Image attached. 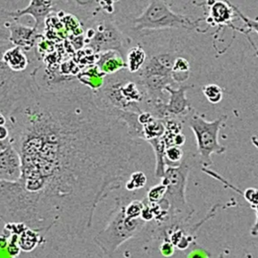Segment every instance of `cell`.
I'll return each mask as SVG.
<instances>
[{
	"label": "cell",
	"mask_w": 258,
	"mask_h": 258,
	"mask_svg": "<svg viewBox=\"0 0 258 258\" xmlns=\"http://www.w3.org/2000/svg\"><path fill=\"white\" fill-rule=\"evenodd\" d=\"M253 210H254L255 212H256V220H255L254 224L250 229V235L252 236H256L258 235V207L253 208Z\"/></svg>",
	"instance_id": "29"
},
{
	"label": "cell",
	"mask_w": 258,
	"mask_h": 258,
	"mask_svg": "<svg viewBox=\"0 0 258 258\" xmlns=\"http://www.w3.org/2000/svg\"><path fill=\"white\" fill-rule=\"evenodd\" d=\"M43 87L34 80L6 113L20 154L31 227L79 238L99 204L140 170L143 141L77 80Z\"/></svg>",
	"instance_id": "1"
},
{
	"label": "cell",
	"mask_w": 258,
	"mask_h": 258,
	"mask_svg": "<svg viewBox=\"0 0 258 258\" xmlns=\"http://www.w3.org/2000/svg\"><path fill=\"white\" fill-rule=\"evenodd\" d=\"M2 26H5L8 30L10 34L7 40H8L10 46L22 48L26 52L34 49L37 46L38 40L43 37L42 34L34 28V27L31 28L26 26L19 23V21L13 19L2 22Z\"/></svg>",
	"instance_id": "10"
},
{
	"label": "cell",
	"mask_w": 258,
	"mask_h": 258,
	"mask_svg": "<svg viewBox=\"0 0 258 258\" xmlns=\"http://www.w3.org/2000/svg\"><path fill=\"white\" fill-rule=\"evenodd\" d=\"M184 152L181 147L170 146L165 152L166 167H176L183 161Z\"/></svg>",
	"instance_id": "23"
},
{
	"label": "cell",
	"mask_w": 258,
	"mask_h": 258,
	"mask_svg": "<svg viewBox=\"0 0 258 258\" xmlns=\"http://www.w3.org/2000/svg\"><path fill=\"white\" fill-rule=\"evenodd\" d=\"M187 258H210V254L207 250L198 248L190 252Z\"/></svg>",
	"instance_id": "27"
},
{
	"label": "cell",
	"mask_w": 258,
	"mask_h": 258,
	"mask_svg": "<svg viewBox=\"0 0 258 258\" xmlns=\"http://www.w3.org/2000/svg\"><path fill=\"white\" fill-rule=\"evenodd\" d=\"M218 258H226V255H225V252H222L219 254Z\"/></svg>",
	"instance_id": "31"
},
{
	"label": "cell",
	"mask_w": 258,
	"mask_h": 258,
	"mask_svg": "<svg viewBox=\"0 0 258 258\" xmlns=\"http://www.w3.org/2000/svg\"><path fill=\"white\" fill-rule=\"evenodd\" d=\"M148 177L143 170H137L131 173L125 182L124 188L129 192L140 191L146 187Z\"/></svg>",
	"instance_id": "21"
},
{
	"label": "cell",
	"mask_w": 258,
	"mask_h": 258,
	"mask_svg": "<svg viewBox=\"0 0 258 258\" xmlns=\"http://www.w3.org/2000/svg\"><path fill=\"white\" fill-rule=\"evenodd\" d=\"M1 63L12 72L23 73L29 67L31 61L23 49L14 46L1 52Z\"/></svg>",
	"instance_id": "14"
},
{
	"label": "cell",
	"mask_w": 258,
	"mask_h": 258,
	"mask_svg": "<svg viewBox=\"0 0 258 258\" xmlns=\"http://www.w3.org/2000/svg\"><path fill=\"white\" fill-rule=\"evenodd\" d=\"M202 19L192 20L190 18L173 12L165 1L153 0L145 7L141 14L130 21L131 31L127 33L135 37L144 32H155L166 29H197Z\"/></svg>",
	"instance_id": "4"
},
{
	"label": "cell",
	"mask_w": 258,
	"mask_h": 258,
	"mask_svg": "<svg viewBox=\"0 0 258 258\" xmlns=\"http://www.w3.org/2000/svg\"><path fill=\"white\" fill-rule=\"evenodd\" d=\"M111 15L102 13L93 17L91 25L87 30V46L94 54L107 51H117L125 58L132 46L133 40L125 34Z\"/></svg>",
	"instance_id": "5"
},
{
	"label": "cell",
	"mask_w": 258,
	"mask_h": 258,
	"mask_svg": "<svg viewBox=\"0 0 258 258\" xmlns=\"http://www.w3.org/2000/svg\"><path fill=\"white\" fill-rule=\"evenodd\" d=\"M46 242L47 241L40 232L29 227H27L19 235V246L22 251H33Z\"/></svg>",
	"instance_id": "16"
},
{
	"label": "cell",
	"mask_w": 258,
	"mask_h": 258,
	"mask_svg": "<svg viewBox=\"0 0 258 258\" xmlns=\"http://www.w3.org/2000/svg\"><path fill=\"white\" fill-rule=\"evenodd\" d=\"M167 187L164 184L160 183L151 187L146 192V199L149 203H159L165 197Z\"/></svg>",
	"instance_id": "24"
},
{
	"label": "cell",
	"mask_w": 258,
	"mask_h": 258,
	"mask_svg": "<svg viewBox=\"0 0 258 258\" xmlns=\"http://www.w3.org/2000/svg\"><path fill=\"white\" fill-rule=\"evenodd\" d=\"M165 133L164 120L154 118L152 121L143 126V141H150L161 138Z\"/></svg>",
	"instance_id": "19"
},
{
	"label": "cell",
	"mask_w": 258,
	"mask_h": 258,
	"mask_svg": "<svg viewBox=\"0 0 258 258\" xmlns=\"http://www.w3.org/2000/svg\"><path fill=\"white\" fill-rule=\"evenodd\" d=\"M127 198L117 199V206L108 224L95 235V244L105 254L111 256L123 243L141 233L148 223L142 218L134 219L126 215L125 208Z\"/></svg>",
	"instance_id": "3"
},
{
	"label": "cell",
	"mask_w": 258,
	"mask_h": 258,
	"mask_svg": "<svg viewBox=\"0 0 258 258\" xmlns=\"http://www.w3.org/2000/svg\"><path fill=\"white\" fill-rule=\"evenodd\" d=\"M202 93L210 103L217 105L223 99V89L217 84H210L202 87Z\"/></svg>",
	"instance_id": "22"
},
{
	"label": "cell",
	"mask_w": 258,
	"mask_h": 258,
	"mask_svg": "<svg viewBox=\"0 0 258 258\" xmlns=\"http://www.w3.org/2000/svg\"><path fill=\"white\" fill-rule=\"evenodd\" d=\"M159 250L161 255L164 257H171L174 254L176 247L169 240H163L161 245L159 246Z\"/></svg>",
	"instance_id": "26"
},
{
	"label": "cell",
	"mask_w": 258,
	"mask_h": 258,
	"mask_svg": "<svg viewBox=\"0 0 258 258\" xmlns=\"http://www.w3.org/2000/svg\"><path fill=\"white\" fill-rule=\"evenodd\" d=\"M190 167L185 160L176 167H167L161 182L167 187L164 199L170 207L169 226L182 225L188 221L192 215L193 210L190 209L185 199L188 176Z\"/></svg>",
	"instance_id": "6"
},
{
	"label": "cell",
	"mask_w": 258,
	"mask_h": 258,
	"mask_svg": "<svg viewBox=\"0 0 258 258\" xmlns=\"http://www.w3.org/2000/svg\"><path fill=\"white\" fill-rule=\"evenodd\" d=\"M10 137V131L7 125L0 126V140H5Z\"/></svg>",
	"instance_id": "28"
},
{
	"label": "cell",
	"mask_w": 258,
	"mask_h": 258,
	"mask_svg": "<svg viewBox=\"0 0 258 258\" xmlns=\"http://www.w3.org/2000/svg\"><path fill=\"white\" fill-rule=\"evenodd\" d=\"M227 118L224 114L212 121H208L203 116L194 113L188 119V126L196 138L198 152L204 168L213 165V154L221 155L226 152V147L219 142V134Z\"/></svg>",
	"instance_id": "7"
},
{
	"label": "cell",
	"mask_w": 258,
	"mask_h": 258,
	"mask_svg": "<svg viewBox=\"0 0 258 258\" xmlns=\"http://www.w3.org/2000/svg\"><path fill=\"white\" fill-rule=\"evenodd\" d=\"M56 1H44V0H32L26 8L10 11L1 7V16L19 21L25 16H31L34 20V28L42 34L44 28L45 22L48 16L56 11L58 6Z\"/></svg>",
	"instance_id": "8"
},
{
	"label": "cell",
	"mask_w": 258,
	"mask_h": 258,
	"mask_svg": "<svg viewBox=\"0 0 258 258\" xmlns=\"http://www.w3.org/2000/svg\"><path fill=\"white\" fill-rule=\"evenodd\" d=\"M192 86L180 85L178 88L167 87L165 91L170 95L165 105L166 119L175 118L188 115L191 111V106L186 97V93ZM165 119V120H166Z\"/></svg>",
	"instance_id": "11"
},
{
	"label": "cell",
	"mask_w": 258,
	"mask_h": 258,
	"mask_svg": "<svg viewBox=\"0 0 258 258\" xmlns=\"http://www.w3.org/2000/svg\"><path fill=\"white\" fill-rule=\"evenodd\" d=\"M148 55L146 50L140 45L136 44L128 50L126 55V70L136 75L138 73L147 61Z\"/></svg>",
	"instance_id": "15"
},
{
	"label": "cell",
	"mask_w": 258,
	"mask_h": 258,
	"mask_svg": "<svg viewBox=\"0 0 258 258\" xmlns=\"http://www.w3.org/2000/svg\"><path fill=\"white\" fill-rule=\"evenodd\" d=\"M207 4L209 10L208 16L206 19L208 25L218 26L219 28L227 26L232 28L233 31L239 30V28L232 25V22L235 20L234 18L238 17L235 14L230 2L213 1V2H208Z\"/></svg>",
	"instance_id": "12"
},
{
	"label": "cell",
	"mask_w": 258,
	"mask_h": 258,
	"mask_svg": "<svg viewBox=\"0 0 258 258\" xmlns=\"http://www.w3.org/2000/svg\"><path fill=\"white\" fill-rule=\"evenodd\" d=\"M246 37H247V40H248L249 43H250V45H251L252 46H253V49L255 50V54H256V56L258 57V49H256V46H255L254 43H253V42L252 41L251 39L250 38V37H249V34H245Z\"/></svg>",
	"instance_id": "30"
},
{
	"label": "cell",
	"mask_w": 258,
	"mask_h": 258,
	"mask_svg": "<svg viewBox=\"0 0 258 258\" xmlns=\"http://www.w3.org/2000/svg\"><path fill=\"white\" fill-rule=\"evenodd\" d=\"M148 143L152 146L155 158V176L156 178H161L165 173V152L167 149L165 142L163 137L148 141Z\"/></svg>",
	"instance_id": "18"
},
{
	"label": "cell",
	"mask_w": 258,
	"mask_h": 258,
	"mask_svg": "<svg viewBox=\"0 0 258 258\" xmlns=\"http://www.w3.org/2000/svg\"><path fill=\"white\" fill-rule=\"evenodd\" d=\"M190 70L191 67L188 60L183 57L178 56L175 59L172 69V76L174 82L182 84L187 81L190 76Z\"/></svg>",
	"instance_id": "20"
},
{
	"label": "cell",
	"mask_w": 258,
	"mask_h": 258,
	"mask_svg": "<svg viewBox=\"0 0 258 258\" xmlns=\"http://www.w3.org/2000/svg\"><path fill=\"white\" fill-rule=\"evenodd\" d=\"M106 77L95 66L87 69L84 73L80 74L78 81L93 92H98L103 87Z\"/></svg>",
	"instance_id": "17"
},
{
	"label": "cell",
	"mask_w": 258,
	"mask_h": 258,
	"mask_svg": "<svg viewBox=\"0 0 258 258\" xmlns=\"http://www.w3.org/2000/svg\"><path fill=\"white\" fill-rule=\"evenodd\" d=\"M96 66L106 76L116 75L126 69V59L117 51H107L97 54Z\"/></svg>",
	"instance_id": "13"
},
{
	"label": "cell",
	"mask_w": 258,
	"mask_h": 258,
	"mask_svg": "<svg viewBox=\"0 0 258 258\" xmlns=\"http://www.w3.org/2000/svg\"><path fill=\"white\" fill-rule=\"evenodd\" d=\"M94 93L101 102L117 109L137 114L144 111L140 105L146 101V92L126 69L107 76L103 87Z\"/></svg>",
	"instance_id": "2"
},
{
	"label": "cell",
	"mask_w": 258,
	"mask_h": 258,
	"mask_svg": "<svg viewBox=\"0 0 258 258\" xmlns=\"http://www.w3.org/2000/svg\"><path fill=\"white\" fill-rule=\"evenodd\" d=\"M232 8H233L234 11H235V14L237 15L239 19H241L243 22H244V25H245L247 30L240 29L239 32L242 33L244 35L245 34H250L251 31H254L256 34H258V20H253V19H250V18L244 16L238 7H235V5L232 4Z\"/></svg>",
	"instance_id": "25"
},
{
	"label": "cell",
	"mask_w": 258,
	"mask_h": 258,
	"mask_svg": "<svg viewBox=\"0 0 258 258\" xmlns=\"http://www.w3.org/2000/svg\"><path fill=\"white\" fill-rule=\"evenodd\" d=\"M22 174V158L12 144L10 137L0 140V181L18 182Z\"/></svg>",
	"instance_id": "9"
}]
</instances>
